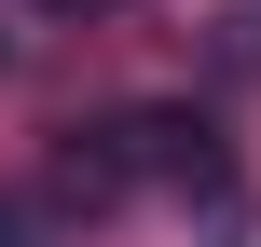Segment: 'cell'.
Instances as JSON below:
<instances>
[{
	"label": "cell",
	"instance_id": "6da1fadb",
	"mask_svg": "<svg viewBox=\"0 0 261 247\" xmlns=\"http://www.w3.org/2000/svg\"><path fill=\"white\" fill-rule=\"evenodd\" d=\"M124 193H138V151H124V124H83V138L41 165V206H83V220H96V206H124Z\"/></svg>",
	"mask_w": 261,
	"mask_h": 247
},
{
	"label": "cell",
	"instance_id": "3957f363",
	"mask_svg": "<svg viewBox=\"0 0 261 247\" xmlns=\"http://www.w3.org/2000/svg\"><path fill=\"white\" fill-rule=\"evenodd\" d=\"M0 247H28V206H0Z\"/></svg>",
	"mask_w": 261,
	"mask_h": 247
},
{
	"label": "cell",
	"instance_id": "7a4b0ae2",
	"mask_svg": "<svg viewBox=\"0 0 261 247\" xmlns=\"http://www.w3.org/2000/svg\"><path fill=\"white\" fill-rule=\"evenodd\" d=\"M41 14H138V0H41Z\"/></svg>",
	"mask_w": 261,
	"mask_h": 247
}]
</instances>
